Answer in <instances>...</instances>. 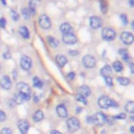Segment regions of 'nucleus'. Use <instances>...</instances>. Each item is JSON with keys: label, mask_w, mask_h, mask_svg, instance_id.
<instances>
[{"label": "nucleus", "mask_w": 134, "mask_h": 134, "mask_svg": "<svg viewBox=\"0 0 134 134\" xmlns=\"http://www.w3.org/2000/svg\"><path fill=\"white\" fill-rule=\"evenodd\" d=\"M66 126H67V129L69 132H75L76 130L80 129V120L76 118V117H69L66 121Z\"/></svg>", "instance_id": "f257e3e1"}, {"label": "nucleus", "mask_w": 134, "mask_h": 134, "mask_svg": "<svg viewBox=\"0 0 134 134\" xmlns=\"http://www.w3.org/2000/svg\"><path fill=\"white\" fill-rule=\"evenodd\" d=\"M0 87L4 90H8L12 88V81L8 75H3L0 79Z\"/></svg>", "instance_id": "9b49d317"}, {"label": "nucleus", "mask_w": 134, "mask_h": 134, "mask_svg": "<svg viewBox=\"0 0 134 134\" xmlns=\"http://www.w3.org/2000/svg\"><path fill=\"white\" fill-rule=\"evenodd\" d=\"M79 53H80V51H77V50H69V54L70 55H73L74 57V55H77Z\"/></svg>", "instance_id": "a19ab883"}, {"label": "nucleus", "mask_w": 134, "mask_h": 134, "mask_svg": "<svg viewBox=\"0 0 134 134\" xmlns=\"http://www.w3.org/2000/svg\"><path fill=\"white\" fill-rule=\"evenodd\" d=\"M125 110L129 113H134V102H128L125 105Z\"/></svg>", "instance_id": "393cba45"}, {"label": "nucleus", "mask_w": 134, "mask_h": 134, "mask_svg": "<svg viewBox=\"0 0 134 134\" xmlns=\"http://www.w3.org/2000/svg\"><path fill=\"white\" fill-rule=\"evenodd\" d=\"M118 53L120 54V57L122 58L124 61H126V62H130V55H129L127 49H119V50H118Z\"/></svg>", "instance_id": "5701e85b"}, {"label": "nucleus", "mask_w": 134, "mask_h": 134, "mask_svg": "<svg viewBox=\"0 0 134 134\" xmlns=\"http://www.w3.org/2000/svg\"><path fill=\"white\" fill-rule=\"evenodd\" d=\"M0 134H12V130L9 128H3L0 132Z\"/></svg>", "instance_id": "c9c22d12"}, {"label": "nucleus", "mask_w": 134, "mask_h": 134, "mask_svg": "<svg viewBox=\"0 0 134 134\" xmlns=\"http://www.w3.org/2000/svg\"><path fill=\"white\" fill-rule=\"evenodd\" d=\"M111 107H113V108H117V107H118V104H117L115 100L112 99V100H111Z\"/></svg>", "instance_id": "c03bdc74"}, {"label": "nucleus", "mask_w": 134, "mask_h": 134, "mask_svg": "<svg viewBox=\"0 0 134 134\" xmlns=\"http://www.w3.org/2000/svg\"><path fill=\"white\" fill-rule=\"evenodd\" d=\"M9 58H10V53H9V51H6V52L3 53V59L7 60V59H9Z\"/></svg>", "instance_id": "79ce46f5"}, {"label": "nucleus", "mask_w": 134, "mask_h": 134, "mask_svg": "<svg viewBox=\"0 0 134 134\" xmlns=\"http://www.w3.org/2000/svg\"><path fill=\"white\" fill-rule=\"evenodd\" d=\"M120 40L122 41L124 44L130 45L134 42V36L130 31H122L121 35H120Z\"/></svg>", "instance_id": "6e6552de"}, {"label": "nucleus", "mask_w": 134, "mask_h": 134, "mask_svg": "<svg viewBox=\"0 0 134 134\" xmlns=\"http://www.w3.org/2000/svg\"><path fill=\"white\" fill-rule=\"evenodd\" d=\"M62 40L65 44L67 45H72V44H75L77 39L76 37L72 34V32H69V34H63V37H62Z\"/></svg>", "instance_id": "1a4fd4ad"}, {"label": "nucleus", "mask_w": 134, "mask_h": 134, "mask_svg": "<svg viewBox=\"0 0 134 134\" xmlns=\"http://www.w3.org/2000/svg\"><path fill=\"white\" fill-rule=\"evenodd\" d=\"M21 14H22V17H23L25 20H28L29 17H30V13H29L28 8H26V7H24V8L21 9Z\"/></svg>", "instance_id": "c756f323"}, {"label": "nucleus", "mask_w": 134, "mask_h": 134, "mask_svg": "<svg viewBox=\"0 0 134 134\" xmlns=\"http://www.w3.org/2000/svg\"><path fill=\"white\" fill-rule=\"evenodd\" d=\"M131 119H132V120H134V116H132V117H131Z\"/></svg>", "instance_id": "6e6d98bb"}, {"label": "nucleus", "mask_w": 134, "mask_h": 134, "mask_svg": "<svg viewBox=\"0 0 134 134\" xmlns=\"http://www.w3.org/2000/svg\"><path fill=\"white\" fill-rule=\"evenodd\" d=\"M117 82L121 86H127L130 84V80L128 77H124V76H117Z\"/></svg>", "instance_id": "cd10ccee"}, {"label": "nucleus", "mask_w": 134, "mask_h": 134, "mask_svg": "<svg viewBox=\"0 0 134 134\" xmlns=\"http://www.w3.org/2000/svg\"><path fill=\"white\" fill-rule=\"evenodd\" d=\"M99 8H100V12L103 14H106L107 13V9H108V4L105 0H99Z\"/></svg>", "instance_id": "c85d7f7f"}, {"label": "nucleus", "mask_w": 134, "mask_h": 134, "mask_svg": "<svg viewBox=\"0 0 134 134\" xmlns=\"http://www.w3.org/2000/svg\"><path fill=\"white\" fill-rule=\"evenodd\" d=\"M104 79H105V82H106L107 86H112L113 85V81H112L111 76H107V77H104Z\"/></svg>", "instance_id": "72a5a7b5"}, {"label": "nucleus", "mask_w": 134, "mask_h": 134, "mask_svg": "<svg viewBox=\"0 0 134 134\" xmlns=\"http://www.w3.org/2000/svg\"><path fill=\"white\" fill-rule=\"evenodd\" d=\"M130 132H131L132 134H134V126H132V127H130Z\"/></svg>", "instance_id": "8fccbe9b"}, {"label": "nucleus", "mask_w": 134, "mask_h": 134, "mask_svg": "<svg viewBox=\"0 0 134 134\" xmlns=\"http://www.w3.org/2000/svg\"><path fill=\"white\" fill-rule=\"evenodd\" d=\"M129 67H130V71H131V72L134 74V63H131Z\"/></svg>", "instance_id": "a18cd8bd"}, {"label": "nucleus", "mask_w": 134, "mask_h": 134, "mask_svg": "<svg viewBox=\"0 0 134 134\" xmlns=\"http://www.w3.org/2000/svg\"><path fill=\"white\" fill-rule=\"evenodd\" d=\"M57 113H58V115H59L60 117H62V118H65V117L68 116V111H67L66 107H65L63 104L57 106Z\"/></svg>", "instance_id": "4468645a"}, {"label": "nucleus", "mask_w": 134, "mask_h": 134, "mask_svg": "<svg viewBox=\"0 0 134 134\" xmlns=\"http://www.w3.org/2000/svg\"><path fill=\"white\" fill-rule=\"evenodd\" d=\"M129 4L130 6H134V0H129Z\"/></svg>", "instance_id": "09e8293b"}, {"label": "nucleus", "mask_w": 134, "mask_h": 134, "mask_svg": "<svg viewBox=\"0 0 134 134\" xmlns=\"http://www.w3.org/2000/svg\"><path fill=\"white\" fill-rule=\"evenodd\" d=\"M75 98H76L77 102H80V103H82V104H84V105L87 104V99H86V97H84V96H82V95H80V94H77Z\"/></svg>", "instance_id": "2f4dec72"}, {"label": "nucleus", "mask_w": 134, "mask_h": 134, "mask_svg": "<svg viewBox=\"0 0 134 134\" xmlns=\"http://www.w3.org/2000/svg\"><path fill=\"white\" fill-rule=\"evenodd\" d=\"M114 118H117V119H124V118H126V115H125L124 113H120V114H117Z\"/></svg>", "instance_id": "ea45409f"}, {"label": "nucleus", "mask_w": 134, "mask_h": 134, "mask_svg": "<svg viewBox=\"0 0 134 134\" xmlns=\"http://www.w3.org/2000/svg\"><path fill=\"white\" fill-rule=\"evenodd\" d=\"M47 42L51 47H58L59 45V41L53 37H47Z\"/></svg>", "instance_id": "a878e982"}, {"label": "nucleus", "mask_w": 134, "mask_h": 134, "mask_svg": "<svg viewBox=\"0 0 134 134\" xmlns=\"http://www.w3.org/2000/svg\"><path fill=\"white\" fill-rule=\"evenodd\" d=\"M60 30L63 34H69V32H72V27L70 26L68 22H64L60 25Z\"/></svg>", "instance_id": "6ab92c4d"}, {"label": "nucleus", "mask_w": 134, "mask_h": 134, "mask_svg": "<svg viewBox=\"0 0 134 134\" xmlns=\"http://www.w3.org/2000/svg\"><path fill=\"white\" fill-rule=\"evenodd\" d=\"M17 89H18V92L22 94H30V87L26 83L19 82L17 84Z\"/></svg>", "instance_id": "f8f14e48"}, {"label": "nucleus", "mask_w": 134, "mask_h": 134, "mask_svg": "<svg viewBox=\"0 0 134 134\" xmlns=\"http://www.w3.org/2000/svg\"><path fill=\"white\" fill-rule=\"evenodd\" d=\"M32 85L36 87V88H42L43 87V82L38 77V76H35L34 79H32Z\"/></svg>", "instance_id": "bb28decb"}, {"label": "nucleus", "mask_w": 134, "mask_h": 134, "mask_svg": "<svg viewBox=\"0 0 134 134\" xmlns=\"http://www.w3.org/2000/svg\"><path fill=\"white\" fill-rule=\"evenodd\" d=\"M15 105H16V104H15V102H14L13 99H9V100H8V107H9V108H14Z\"/></svg>", "instance_id": "37998d69"}, {"label": "nucleus", "mask_w": 134, "mask_h": 134, "mask_svg": "<svg viewBox=\"0 0 134 134\" xmlns=\"http://www.w3.org/2000/svg\"><path fill=\"white\" fill-rule=\"evenodd\" d=\"M9 15H10V18H12L14 21H18V20H19V14H18L16 10L10 9V10H9Z\"/></svg>", "instance_id": "7c9ffc66"}, {"label": "nucleus", "mask_w": 134, "mask_h": 134, "mask_svg": "<svg viewBox=\"0 0 134 134\" xmlns=\"http://www.w3.org/2000/svg\"><path fill=\"white\" fill-rule=\"evenodd\" d=\"M13 77H14V79L17 77V71H16V70H13Z\"/></svg>", "instance_id": "de8ad7c7"}, {"label": "nucleus", "mask_w": 134, "mask_h": 134, "mask_svg": "<svg viewBox=\"0 0 134 134\" xmlns=\"http://www.w3.org/2000/svg\"><path fill=\"white\" fill-rule=\"evenodd\" d=\"M114 117H106V121H107V124L109 125V126H112V125H114Z\"/></svg>", "instance_id": "f704fd0d"}, {"label": "nucleus", "mask_w": 134, "mask_h": 134, "mask_svg": "<svg viewBox=\"0 0 134 134\" xmlns=\"http://www.w3.org/2000/svg\"><path fill=\"white\" fill-rule=\"evenodd\" d=\"M18 31H19V35L21 37H23L24 39H28L29 38V30L26 26L24 25H21L19 28H18Z\"/></svg>", "instance_id": "f3484780"}, {"label": "nucleus", "mask_w": 134, "mask_h": 134, "mask_svg": "<svg viewBox=\"0 0 134 134\" xmlns=\"http://www.w3.org/2000/svg\"><path fill=\"white\" fill-rule=\"evenodd\" d=\"M120 20H121V22H122L124 25H127L128 24V17H127L126 14H121L120 15Z\"/></svg>", "instance_id": "473e14b6"}, {"label": "nucleus", "mask_w": 134, "mask_h": 134, "mask_svg": "<svg viewBox=\"0 0 134 134\" xmlns=\"http://www.w3.org/2000/svg\"><path fill=\"white\" fill-rule=\"evenodd\" d=\"M13 100L15 102V104H16V105H21L22 103H24V102H25V99H24V94H22V93H20V92L15 93Z\"/></svg>", "instance_id": "aec40b11"}, {"label": "nucleus", "mask_w": 134, "mask_h": 134, "mask_svg": "<svg viewBox=\"0 0 134 134\" xmlns=\"http://www.w3.org/2000/svg\"><path fill=\"white\" fill-rule=\"evenodd\" d=\"M92 122H94L96 126H103L106 122V115L103 112H96L92 116Z\"/></svg>", "instance_id": "423d86ee"}, {"label": "nucleus", "mask_w": 134, "mask_h": 134, "mask_svg": "<svg viewBox=\"0 0 134 134\" xmlns=\"http://www.w3.org/2000/svg\"><path fill=\"white\" fill-rule=\"evenodd\" d=\"M111 98L107 95H102L99 96L98 100H97V104L98 106L102 108V109H108L109 107H111Z\"/></svg>", "instance_id": "0eeeda50"}, {"label": "nucleus", "mask_w": 134, "mask_h": 134, "mask_svg": "<svg viewBox=\"0 0 134 134\" xmlns=\"http://www.w3.org/2000/svg\"><path fill=\"white\" fill-rule=\"evenodd\" d=\"M5 119H6V114H5V112L2 111V110H0V121H4Z\"/></svg>", "instance_id": "e433bc0d"}, {"label": "nucleus", "mask_w": 134, "mask_h": 134, "mask_svg": "<svg viewBox=\"0 0 134 134\" xmlns=\"http://www.w3.org/2000/svg\"><path fill=\"white\" fill-rule=\"evenodd\" d=\"M112 68H113L116 72H121L122 69H124V66H122V63H121L120 61H115V62H113Z\"/></svg>", "instance_id": "4be33fe9"}, {"label": "nucleus", "mask_w": 134, "mask_h": 134, "mask_svg": "<svg viewBox=\"0 0 134 134\" xmlns=\"http://www.w3.org/2000/svg\"><path fill=\"white\" fill-rule=\"evenodd\" d=\"M55 62L60 67H64L67 64V58L63 54H57L55 55Z\"/></svg>", "instance_id": "dca6fc26"}, {"label": "nucleus", "mask_w": 134, "mask_h": 134, "mask_svg": "<svg viewBox=\"0 0 134 134\" xmlns=\"http://www.w3.org/2000/svg\"><path fill=\"white\" fill-rule=\"evenodd\" d=\"M20 66H21V68L23 69V70H29L30 68H31V66H32V62H31V60H30V58L29 57H27V55H22L21 58H20Z\"/></svg>", "instance_id": "39448f33"}, {"label": "nucleus", "mask_w": 134, "mask_h": 134, "mask_svg": "<svg viewBox=\"0 0 134 134\" xmlns=\"http://www.w3.org/2000/svg\"><path fill=\"white\" fill-rule=\"evenodd\" d=\"M81 111H82V109H81V108H76V109H75V112H76V113H80Z\"/></svg>", "instance_id": "3c124183"}, {"label": "nucleus", "mask_w": 134, "mask_h": 134, "mask_svg": "<svg viewBox=\"0 0 134 134\" xmlns=\"http://www.w3.org/2000/svg\"><path fill=\"white\" fill-rule=\"evenodd\" d=\"M43 118H44V113H43V111H41V110H37V111L34 113V115H32V120L36 121V122L41 121Z\"/></svg>", "instance_id": "412c9836"}, {"label": "nucleus", "mask_w": 134, "mask_h": 134, "mask_svg": "<svg viewBox=\"0 0 134 134\" xmlns=\"http://www.w3.org/2000/svg\"><path fill=\"white\" fill-rule=\"evenodd\" d=\"M50 134H62V133L59 132V131H57V130H52V131L50 132Z\"/></svg>", "instance_id": "49530a36"}, {"label": "nucleus", "mask_w": 134, "mask_h": 134, "mask_svg": "<svg viewBox=\"0 0 134 134\" xmlns=\"http://www.w3.org/2000/svg\"><path fill=\"white\" fill-rule=\"evenodd\" d=\"M74 76H75V73H74V72H69V73L67 74V79H68L69 81H72V80L74 79Z\"/></svg>", "instance_id": "4c0bfd02"}, {"label": "nucleus", "mask_w": 134, "mask_h": 134, "mask_svg": "<svg viewBox=\"0 0 134 134\" xmlns=\"http://www.w3.org/2000/svg\"><path fill=\"white\" fill-rule=\"evenodd\" d=\"M111 73H112V67H111L110 65H105V66L100 69V74H102L104 77L111 76Z\"/></svg>", "instance_id": "a211bd4d"}, {"label": "nucleus", "mask_w": 134, "mask_h": 134, "mask_svg": "<svg viewBox=\"0 0 134 134\" xmlns=\"http://www.w3.org/2000/svg\"><path fill=\"white\" fill-rule=\"evenodd\" d=\"M5 25H6V21H5V19H4V18H0V27L4 28Z\"/></svg>", "instance_id": "58836bf2"}, {"label": "nucleus", "mask_w": 134, "mask_h": 134, "mask_svg": "<svg viewBox=\"0 0 134 134\" xmlns=\"http://www.w3.org/2000/svg\"><path fill=\"white\" fill-rule=\"evenodd\" d=\"M82 63H83V65H84L86 68H93V67L95 66V64H96V60H95V58H94L93 55L87 54V55H85V57L83 58Z\"/></svg>", "instance_id": "20e7f679"}, {"label": "nucleus", "mask_w": 134, "mask_h": 134, "mask_svg": "<svg viewBox=\"0 0 134 134\" xmlns=\"http://www.w3.org/2000/svg\"><path fill=\"white\" fill-rule=\"evenodd\" d=\"M131 27H132V29L134 30V20H133V21L131 22Z\"/></svg>", "instance_id": "603ef678"}, {"label": "nucleus", "mask_w": 134, "mask_h": 134, "mask_svg": "<svg viewBox=\"0 0 134 134\" xmlns=\"http://www.w3.org/2000/svg\"><path fill=\"white\" fill-rule=\"evenodd\" d=\"M1 2H2V4H3V5H5V4H6V2H5V0H1Z\"/></svg>", "instance_id": "864d4df0"}, {"label": "nucleus", "mask_w": 134, "mask_h": 134, "mask_svg": "<svg viewBox=\"0 0 134 134\" xmlns=\"http://www.w3.org/2000/svg\"><path fill=\"white\" fill-rule=\"evenodd\" d=\"M36 6H37V3L35 0H30L29 3H28V10L30 13V15H35L36 14Z\"/></svg>", "instance_id": "b1692460"}, {"label": "nucleus", "mask_w": 134, "mask_h": 134, "mask_svg": "<svg viewBox=\"0 0 134 134\" xmlns=\"http://www.w3.org/2000/svg\"><path fill=\"white\" fill-rule=\"evenodd\" d=\"M77 90H79V94L82 95V96H84V97H87V96H89V95L91 94L90 88H89L88 86H86V85H83V86L79 87Z\"/></svg>", "instance_id": "2eb2a0df"}, {"label": "nucleus", "mask_w": 134, "mask_h": 134, "mask_svg": "<svg viewBox=\"0 0 134 134\" xmlns=\"http://www.w3.org/2000/svg\"><path fill=\"white\" fill-rule=\"evenodd\" d=\"M102 37L106 41H113L115 39V37H116V32H115V30L113 28L105 27L102 30Z\"/></svg>", "instance_id": "f03ea898"}, {"label": "nucleus", "mask_w": 134, "mask_h": 134, "mask_svg": "<svg viewBox=\"0 0 134 134\" xmlns=\"http://www.w3.org/2000/svg\"><path fill=\"white\" fill-rule=\"evenodd\" d=\"M1 70H2V66H1V64H0V72H1Z\"/></svg>", "instance_id": "5fc2aeb1"}, {"label": "nucleus", "mask_w": 134, "mask_h": 134, "mask_svg": "<svg viewBox=\"0 0 134 134\" xmlns=\"http://www.w3.org/2000/svg\"><path fill=\"white\" fill-rule=\"evenodd\" d=\"M89 23H90V27L93 29H98L102 26V19L97 16H91L89 19Z\"/></svg>", "instance_id": "9d476101"}, {"label": "nucleus", "mask_w": 134, "mask_h": 134, "mask_svg": "<svg viewBox=\"0 0 134 134\" xmlns=\"http://www.w3.org/2000/svg\"><path fill=\"white\" fill-rule=\"evenodd\" d=\"M18 128H19L21 134H26L29 129V122L26 119H20L18 121Z\"/></svg>", "instance_id": "ddd939ff"}, {"label": "nucleus", "mask_w": 134, "mask_h": 134, "mask_svg": "<svg viewBox=\"0 0 134 134\" xmlns=\"http://www.w3.org/2000/svg\"><path fill=\"white\" fill-rule=\"evenodd\" d=\"M38 22H39V25L41 26V28H43V29H49L51 26V21L47 15H41L39 17Z\"/></svg>", "instance_id": "7ed1b4c3"}]
</instances>
